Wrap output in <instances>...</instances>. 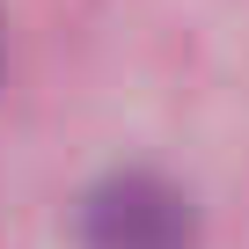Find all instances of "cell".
<instances>
[{
  "mask_svg": "<svg viewBox=\"0 0 249 249\" xmlns=\"http://www.w3.org/2000/svg\"><path fill=\"white\" fill-rule=\"evenodd\" d=\"M81 249H198V205L154 169H110L73 220Z\"/></svg>",
  "mask_w": 249,
  "mask_h": 249,
  "instance_id": "1",
  "label": "cell"
}]
</instances>
